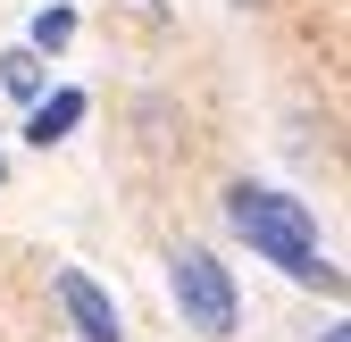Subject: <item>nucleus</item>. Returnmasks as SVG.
<instances>
[{
	"label": "nucleus",
	"instance_id": "nucleus-1",
	"mask_svg": "<svg viewBox=\"0 0 351 342\" xmlns=\"http://www.w3.org/2000/svg\"><path fill=\"white\" fill-rule=\"evenodd\" d=\"M226 218H234V234L259 250V259H276L293 284L343 292V276L318 259V226H310V209H301V200H285V192H268V184H234V192H226Z\"/></svg>",
	"mask_w": 351,
	"mask_h": 342
},
{
	"label": "nucleus",
	"instance_id": "nucleus-2",
	"mask_svg": "<svg viewBox=\"0 0 351 342\" xmlns=\"http://www.w3.org/2000/svg\"><path fill=\"white\" fill-rule=\"evenodd\" d=\"M167 284H176V309H184L193 334H234V276L217 267L201 242H184L167 259Z\"/></svg>",
	"mask_w": 351,
	"mask_h": 342
},
{
	"label": "nucleus",
	"instance_id": "nucleus-3",
	"mask_svg": "<svg viewBox=\"0 0 351 342\" xmlns=\"http://www.w3.org/2000/svg\"><path fill=\"white\" fill-rule=\"evenodd\" d=\"M59 309L75 317V334L84 342H125V317H117V301L84 276V267H59Z\"/></svg>",
	"mask_w": 351,
	"mask_h": 342
},
{
	"label": "nucleus",
	"instance_id": "nucleus-4",
	"mask_svg": "<svg viewBox=\"0 0 351 342\" xmlns=\"http://www.w3.org/2000/svg\"><path fill=\"white\" fill-rule=\"evenodd\" d=\"M75 125H84V92H51V101H34L25 142H42V150H51V142H67V134H75Z\"/></svg>",
	"mask_w": 351,
	"mask_h": 342
},
{
	"label": "nucleus",
	"instance_id": "nucleus-5",
	"mask_svg": "<svg viewBox=\"0 0 351 342\" xmlns=\"http://www.w3.org/2000/svg\"><path fill=\"white\" fill-rule=\"evenodd\" d=\"M67 42H75V9H42V17H34V42H25V51L42 59V51H67Z\"/></svg>",
	"mask_w": 351,
	"mask_h": 342
},
{
	"label": "nucleus",
	"instance_id": "nucleus-6",
	"mask_svg": "<svg viewBox=\"0 0 351 342\" xmlns=\"http://www.w3.org/2000/svg\"><path fill=\"white\" fill-rule=\"evenodd\" d=\"M0 83H9L17 101H34V92H42V59H34V51H9V59H0Z\"/></svg>",
	"mask_w": 351,
	"mask_h": 342
},
{
	"label": "nucleus",
	"instance_id": "nucleus-7",
	"mask_svg": "<svg viewBox=\"0 0 351 342\" xmlns=\"http://www.w3.org/2000/svg\"><path fill=\"white\" fill-rule=\"evenodd\" d=\"M318 342H351V326H326V334H318Z\"/></svg>",
	"mask_w": 351,
	"mask_h": 342
},
{
	"label": "nucleus",
	"instance_id": "nucleus-8",
	"mask_svg": "<svg viewBox=\"0 0 351 342\" xmlns=\"http://www.w3.org/2000/svg\"><path fill=\"white\" fill-rule=\"evenodd\" d=\"M0 176H9V159H0Z\"/></svg>",
	"mask_w": 351,
	"mask_h": 342
},
{
	"label": "nucleus",
	"instance_id": "nucleus-9",
	"mask_svg": "<svg viewBox=\"0 0 351 342\" xmlns=\"http://www.w3.org/2000/svg\"><path fill=\"white\" fill-rule=\"evenodd\" d=\"M243 9H259V0H243Z\"/></svg>",
	"mask_w": 351,
	"mask_h": 342
}]
</instances>
